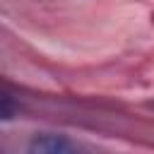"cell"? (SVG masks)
<instances>
[{
    "mask_svg": "<svg viewBox=\"0 0 154 154\" xmlns=\"http://www.w3.org/2000/svg\"><path fill=\"white\" fill-rule=\"evenodd\" d=\"M31 149H36V152H67V149H72V144L67 140H60V137L58 140L55 137H41L31 144Z\"/></svg>",
    "mask_w": 154,
    "mask_h": 154,
    "instance_id": "cell-1",
    "label": "cell"
},
{
    "mask_svg": "<svg viewBox=\"0 0 154 154\" xmlns=\"http://www.w3.org/2000/svg\"><path fill=\"white\" fill-rule=\"evenodd\" d=\"M17 113V101L0 87V120H7Z\"/></svg>",
    "mask_w": 154,
    "mask_h": 154,
    "instance_id": "cell-2",
    "label": "cell"
}]
</instances>
